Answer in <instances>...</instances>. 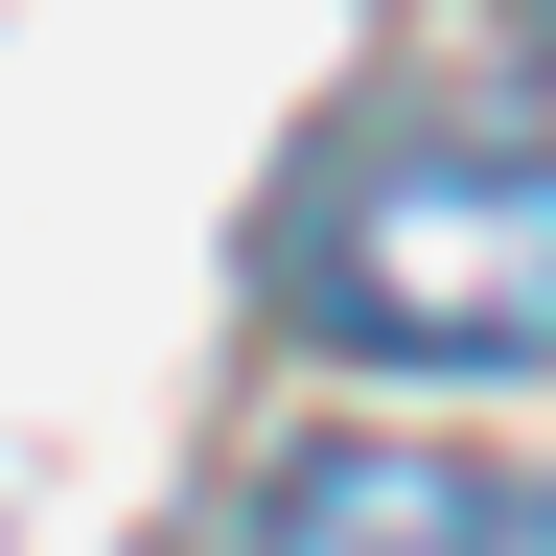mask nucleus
<instances>
[{
	"instance_id": "obj_1",
	"label": "nucleus",
	"mask_w": 556,
	"mask_h": 556,
	"mask_svg": "<svg viewBox=\"0 0 556 556\" xmlns=\"http://www.w3.org/2000/svg\"><path fill=\"white\" fill-rule=\"evenodd\" d=\"M302 348L348 371H556V163L533 139H394L302 208Z\"/></svg>"
},
{
	"instance_id": "obj_2",
	"label": "nucleus",
	"mask_w": 556,
	"mask_h": 556,
	"mask_svg": "<svg viewBox=\"0 0 556 556\" xmlns=\"http://www.w3.org/2000/svg\"><path fill=\"white\" fill-rule=\"evenodd\" d=\"M255 556H556V486L441 464V441H302L255 486Z\"/></svg>"
}]
</instances>
